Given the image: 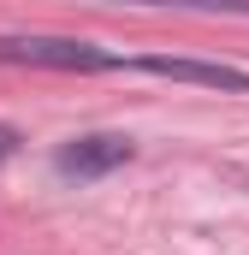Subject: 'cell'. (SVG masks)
<instances>
[{
    "label": "cell",
    "instance_id": "1",
    "mask_svg": "<svg viewBox=\"0 0 249 255\" xmlns=\"http://www.w3.org/2000/svg\"><path fill=\"white\" fill-rule=\"evenodd\" d=\"M0 65H42V71H119L95 42H71V36H0Z\"/></svg>",
    "mask_w": 249,
    "mask_h": 255
},
{
    "label": "cell",
    "instance_id": "2",
    "mask_svg": "<svg viewBox=\"0 0 249 255\" xmlns=\"http://www.w3.org/2000/svg\"><path fill=\"white\" fill-rule=\"evenodd\" d=\"M130 160V136H113V130H95V136H71L60 154H54V172L60 178H101Z\"/></svg>",
    "mask_w": 249,
    "mask_h": 255
},
{
    "label": "cell",
    "instance_id": "3",
    "mask_svg": "<svg viewBox=\"0 0 249 255\" xmlns=\"http://www.w3.org/2000/svg\"><path fill=\"white\" fill-rule=\"evenodd\" d=\"M148 77H172V83H202V89H232V95H249V71L238 65H208V60H166V54H148V60H130Z\"/></svg>",
    "mask_w": 249,
    "mask_h": 255
},
{
    "label": "cell",
    "instance_id": "4",
    "mask_svg": "<svg viewBox=\"0 0 249 255\" xmlns=\"http://www.w3.org/2000/svg\"><path fill=\"white\" fill-rule=\"evenodd\" d=\"M113 6H184V12H244L249 18V0H113Z\"/></svg>",
    "mask_w": 249,
    "mask_h": 255
},
{
    "label": "cell",
    "instance_id": "5",
    "mask_svg": "<svg viewBox=\"0 0 249 255\" xmlns=\"http://www.w3.org/2000/svg\"><path fill=\"white\" fill-rule=\"evenodd\" d=\"M12 148H18V130H12V125H0V160H12Z\"/></svg>",
    "mask_w": 249,
    "mask_h": 255
}]
</instances>
